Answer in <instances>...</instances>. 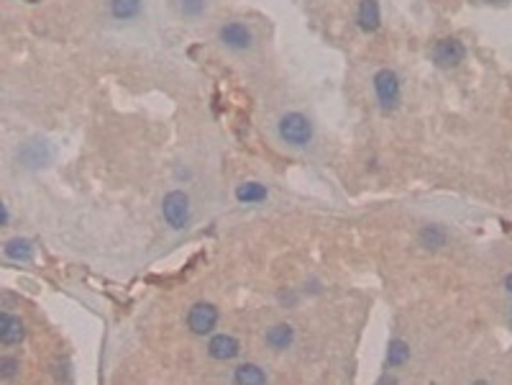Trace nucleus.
Segmentation results:
<instances>
[{"instance_id":"nucleus-8","label":"nucleus","mask_w":512,"mask_h":385,"mask_svg":"<svg viewBox=\"0 0 512 385\" xmlns=\"http://www.w3.org/2000/svg\"><path fill=\"white\" fill-rule=\"evenodd\" d=\"M26 331H23V321L15 319L13 314L3 311L0 314V344L3 347H13V344H21Z\"/></svg>"},{"instance_id":"nucleus-12","label":"nucleus","mask_w":512,"mask_h":385,"mask_svg":"<svg viewBox=\"0 0 512 385\" xmlns=\"http://www.w3.org/2000/svg\"><path fill=\"white\" fill-rule=\"evenodd\" d=\"M269 198L267 185H261L256 180H246L236 188V200L244 203V206H254V203H264Z\"/></svg>"},{"instance_id":"nucleus-7","label":"nucleus","mask_w":512,"mask_h":385,"mask_svg":"<svg viewBox=\"0 0 512 385\" xmlns=\"http://www.w3.org/2000/svg\"><path fill=\"white\" fill-rule=\"evenodd\" d=\"M208 355L218 362H228V360H236L241 355V344L231 334H216L208 342Z\"/></svg>"},{"instance_id":"nucleus-14","label":"nucleus","mask_w":512,"mask_h":385,"mask_svg":"<svg viewBox=\"0 0 512 385\" xmlns=\"http://www.w3.org/2000/svg\"><path fill=\"white\" fill-rule=\"evenodd\" d=\"M446 228L438 226V224H428V226L420 228V244L425 250H441L446 247Z\"/></svg>"},{"instance_id":"nucleus-22","label":"nucleus","mask_w":512,"mask_h":385,"mask_svg":"<svg viewBox=\"0 0 512 385\" xmlns=\"http://www.w3.org/2000/svg\"><path fill=\"white\" fill-rule=\"evenodd\" d=\"M28 3H36V0H28Z\"/></svg>"},{"instance_id":"nucleus-9","label":"nucleus","mask_w":512,"mask_h":385,"mask_svg":"<svg viewBox=\"0 0 512 385\" xmlns=\"http://www.w3.org/2000/svg\"><path fill=\"white\" fill-rule=\"evenodd\" d=\"M356 21H358V29L364 31V34H374V31L379 29V23H382V13H379L377 0H361V3H358Z\"/></svg>"},{"instance_id":"nucleus-3","label":"nucleus","mask_w":512,"mask_h":385,"mask_svg":"<svg viewBox=\"0 0 512 385\" xmlns=\"http://www.w3.org/2000/svg\"><path fill=\"white\" fill-rule=\"evenodd\" d=\"M162 216L164 221L175 231H182L189 224V198L182 190H169L162 200Z\"/></svg>"},{"instance_id":"nucleus-6","label":"nucleus","mask_w":512,"mask_h":385,"mask_svg":"<svg viewBox=\"0 0 512 385\" xmlns=\"http://www.w3.org/2000/svg\"><path fill=\"white\" fill-rule=\"evenodd\" d=\"M466 57V47H463L458 39L449 36V39H438L433 47V62L443 70H449V67H458Z\"/></svg>"},{"instance_id":"nucleus-19","label":"nucleus","mask_w":512,"mask_h":385,"mask_svg":"<svg viewBox=\"0 0 512 385\" xmlns=\"http://www.w3.org/2000/svg\"><path fill=\"white\" fill-rule=\"evenodd\" d=\"M0 211H3V226H8V221H11V214H8V206H6V203L0 206Z\"/></svg>"},{"instance_id":"nucleus-15","label":"nucleus","mask_w":512,"mask_h":385,"mask_svg":"<svg viewBox=\"0 0 512 385\" xmlns=\"http://www.w3.org/2000/svg\"><path fill=\"white\" fill-rule=\"evenodd\" d=\"M141 13V0H111V16L118 21H131Z\"/></svg>"},{"instance_id":"nucleus-1","label":"nucleus","mask_w":512,"mask_h":385,"mask_svg":"<svg viewBox=\"0 0 512 385\" xmlns=\"http://www.w3.org/2000/svg\"><path fill=\"white\" fill-rule=\"evenodd\" d=\"M277 134H280V139L287 144V147L302 149V147H308V144L313 142V123H310L308 116L300 114V111H289V114L282 116L280 123H277Z\"/></svg>"},{"instance_id":"nucleus-16","label":"nucleus","mask_w":512,"mask_h":385,"mask_svg":"<svg viewBox=\"0 0 512 385\" xmlns=\"http://www.w3.org/2000/svg\"><path fill=\"white\" fill-rule=\"evenodd\" d=\"M410 360V347L402 339H392L389 347H387V365L389 367H402V365Z\"/></svg>"},{"instance_id":"nucleus-21","label":"nucleus","mask_w":512,"mask_h":385,"mask_svg":"<svg viewBox=\"0 0 512 385\" xmlns=\"http://www.w3.org/2000/svg\"><path fill=\"white\" fill-rule=\"evenodd\" d=\"M487 3H505V0H487Z\"/></svg>"},{"instance_id":"nucleus-4","label":"nucleus","mask_w":512,"mask_h":385,"mask_svg":"<svg viewBox=\"0 0 512 385\" xmlns=\"http://www.w3.org/2000/svg\"><path fill=\"white\" fill-rule=\"evenodd\" d=\"M218 39H220V44H223L225 49H233V51H246L254 47V31L241 21H228L225 26H220Z\"/></svg>"},{"instance_id":"nucleus-17","label":"nucleus","mask_w":512,"mask_h":385,"mask_svg":"<svg viewBox=\"0 0 512 385\" xmlns=\"http://www.w3.org/2000/svg\"><path fill=\"white\" fill-rule=\"evenodd\" d=\"M205 6L208 0H180V13L185 18H200L205 13Z\"/></svg>"},{"instance_id":"nucleus-10","label":"nucleus","mask_w":512,"mask_h":385,"mask_svg":"<svg viewBox=\"0 0 512 385\" xmlns=\"http://www.w3.org/2000/svg\"><path fill=\"white\" fill-rule=\"evenodd\" d=\"M3 255H6L11 262H31V259H34V242H31V239H23V236L8 239L6 247H3Z\"/></svg>"},{"instance_id":"nucleus-18","label":"nucleus","mask_w":512,"mask_h":385,"mask_svg":"<svg viewBox=\"0 0 512 385\" xmlns=\"http://www.w3.org/2000/svg\"><path fill=\"white\" fill-rule=\"evenodd\" d=\"M18 360L15 357H0V378L3 380H11L15 378V372H18Z\"/></svg>"},{"instance_id":"nucleus-11","label":"nucleus","mask_w":512,"mask_h":385,"mask_svg":"<svg viewBox=\"0 0 512 385\" xmlns=\"http://www.w3.org/2000/svg\"><path fill=\"white\" fill-rule=\"evenodd\" d=\"M264 342H267V347H272L277 352L289 350L292 342H295V329L289 326V324H277V326H272L264 334Z\"/></svg>"},{"instance_id":"nucleus-2","label":"nucleus","mask_w":512,"mask_h":385,"mask_svg":"<svg viewBox=\"0 0 512 385\" xmlns=\"http://www.w3.org/2000/svg\"><path fill=\"white\" fill-rule=\"evenodd\" d=\"M372 85H374V95H377V103L379 108L389 114L394 108L400 106V98H402V82L397 78V72L394 70H377L372 78Z\"/></svg>"},{"instance_id":"nucleus-20","label":"nucleus","mask_w":512,"mask_h":385,"mask_svg":"<svg viewBox=\"0 0 512 385\" xmlns=\"http://www.w3.org/2000/svg\"><path fill=\"white\" fill-rule=\"evenodd\" d=\"M505 291L510 293V298H512V272L505 278Z\"/></svg>"},{"instance_id":"nucleus-5","label":"nucleus","mask_w":512,"mask_h":385,"mask_svg":"<svg viewBox=\"0 0 512 385\" xmlns=\"http://www.w3.org/2000/svg\"><path fill=\"white\" fill-rule=\"evenodd\" d=\"M218 319H220V314H218V308L213 303H195L187 314V326L192 334L205 336L216 329Z\"/></svg>"},{"instance_id":"nucleus-13","label":"nucleus","mask_w":512,"mask_h":385,"mask_svg":"<svg viewBox=\"0 0 512 385\" xmlns=\"http://www.w3.org/2000/svg\"><path fill=\"white\" fill-rule=\"evenodd\" d=\"M233 380L239 385H261V383H267V372L261 370L259 365L246 362L233 370Z\"/></svg>"}]
</instances>
